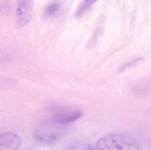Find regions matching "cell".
Instances as JSON below:
<instances>
[{
	"instance_id": "6da1fadb",
	"label": "cell",
	"mask_w": 151,
	"mask_h": 150,
	"mask_svg": "<svg viewBox=\"0 0 151 150\" xmlns=\"http://www.w3.org/2000/svg\"><path fill=\"white\" fill-rule=\"evenodd\" d=\"M134 138L123 133L110 134L99 139L96 144V150H140Z\"/></svg>"
},
{
	"instance_id": "7a4b0ae2",
	"label": "cell",
	"mask_w": 151,
	"mask_h": 150,
	"mask_svg": "<svg viewBox=\"0 0 151 150\" xmlns=\"http://www.w3.org/2000/svg\"><path fill=\"white\" fill-rule=\"evenodd\" d=\"M61 124L55 122V124H46L40 127L35 133L37 140L41 142H50L61 136Z\"/></svg>"
},
{
	"instance_id": "3957f363",
	"label": "cell",
	"mask_w": 151,
	"mask_h": 150,
	"mask_svg": "<svg viewBox=\"0 0 151 150\" xmlns=\"http://www.w3.org/2000/svg\"><path fill=\"white\" fill-rule=\"evenodd\" d=\"M33 3L31 1H19L17 8V23L19 26L27 24L32 17Z\"/></svg>"
},
{
	"instance_id": "277c9868",
	"label": "cell",
	"mask_w": 151,
	"mask_h": 150,
	"mask_svg": "<svg viewBox=\"0 0 151 150\" xmlns=\"http://www.w3.org/2000/svg\"><path fill=\"white\" fill-rule=\"evenodd\" d=\"M22 144L19 136L12 133L0 134V150H19Z\"/></svg>"
},
{
	"instance_id": "5b68a950",
	"label": "cell",
	"mask_w": 151,
	"mask_h": 150,
	"mask_svg": "<svg viewBox=\"0 0 151 150\" xmlns=\"http://www.w3.org/2000/svg\"><path fill=\"white\" fill-rule=\"evenodd\" d=\"M82 115V113L77 110H63L55 113L53 119L54 121L63 125L77 120Z\"/></svg>"
},
{
	"instance_id": "8992f818",
	"label": "cell",
	"mask_w": 151,
	"mask_h": 150,
	"mask_svg": "<svg viewBox=\"0 0 151 150\" xmlns=\"http://www.w3.org/2000/svg\"><path fill=\"white\" fill-rule=\"evenodd\" d=\"M62 7L60 2L57 1L51 2L48 4L44 8V16L48 18L55 16L61 11Z\"/></svg>"
},
{
	"instance_id": "52a82bcc",
	"label": "cell",
	"mask_w": 151,
	"mask_h": 150,
	"mask_svg": "<svg viewBox=\"0 0 151 150\" xmlns=\"http://www.w3.org/2000/svg\"><path fill=\"white\" fill-rule=\"evenodd\" d=\"M95 2V1H83L79 5L78 9L76 11L75 13L76 16H80L82 15Z\"/></svg>"
},
{
	"instance_id": "ba28073f",
	"label": "cell",
	"mask_w": 151,
	"mask_h": 150,
	"mask_svg": "<svg viewBox=\"0 0 151 150\" xmlns=\"http://www.w3.org/2000/svg\"><path fill=\"white\" fill-rule=\"evenodd\" d=\"M70 150H96L90 144H80L72 148Z\"/></svg>"
},
{
	"instance_id": "9c48e42d",
	"label": "cell",
	"mask_w": 151,
	"mask_h": 150,
	"mask_svg": "<svg viewBox=\"0 0 151 150\" xmlns=\"http://www.w3.org/2000/svg\"><path fill=\"white\" fill-rule=\"evenodd\" d=\"M10 7L7 1H0V12L7 13L9 11Z\"/></svg>"
}]
</instances>
